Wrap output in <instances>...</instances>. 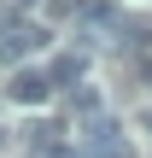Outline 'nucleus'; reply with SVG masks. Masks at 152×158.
Wrapping results in <instances>:
<instances>
[{"label": "nucleus", "mask_w": 152, "mask_h": 158, "mask_svg": "<svg viewBox=\"0 0 152 158\" xmlns=\"http://www.w3.org/2000/svg\"><path fill=\"white\" fill-rule=\"evenodd\" d=\"M70 111H82V117H100V94H94L88 82H76V88H70Z\"/></svg>", "instance_id": "4"}, {"label": "nucleus", "mask_w": 152, "mask_h": 158, "mask_svg": "<svg viewBox=\"0 0 152 158\" xmlns=\"http://www.w3.org/2000/svg\"><path fill=\"white\" fill-rule=\"evenodd\" d=\"M41 41H47V29H35V23H12V18L0 23V59H6V64H18V59L35 53Z\"/></svg>", "instance_id": "2"}, {"label": "nucleus", "mask_w": 152, "mask_h": 158, "mask_svg": "<svg viewBox=\"0 0 152 158\" xmlns=\"http://www.w3.org/2000/svg\"><path fill=\"white\" fill-rule=\"evenodd\" d=\"M47 94H53V88H47V76H41V70H29V64H18V70L6 76V100H12V106H47Z\"/></svg>", "instance_id": "1"}, {"label": "nucleus", "mask_w": 152, "mask_h": 158, "mask_svg": "<svg viewBox=\"0 0 152 158\" xmlns=\"http://www.w3.org/2000/svg\"><path fill=\"white\" fill-rule=\"evenodd\" d=\"M82 158H135V147L129 141H105V147H88Z\"/></svg>", "instance_id": "5"}, {"label": "nucleus", "mask_w": 152, "mask_h": 158, "mask_svg": "<svg viewBox=\"0 0 152 158\" xmlns=\"http://www.w3.org/2000/svg\"><path fill=\"white\" fill-rule=\"evenodd\" d=\"M18 6H35V0H18Z\"/></svg>", "instance_id": "9"}, {"label": "nucleus", "mask_w": 152, "mask_h": 158, "mask_svg": "<svg viewBox=\"0 0 152 158\" xmlns=\"http://www.w3.org/2000/svg\"><path fill=\"white\" fill-rule=\"evenodd\" d=\"M47 12H53V18H70V12H76V0H47Z\"/></svg>", "instance_id": "6"}, {"label": "nucleus", "mask_w": 152, "mask_h": 158, "mask_svg": "<svg viewBox=\"0 0 152 158\" xmlns=\"http://www.w3.org/2000/svg\"><path fill=\"white\" fill-rule=\"evenodd\" d=\"M141 129H146V135H152V106H146V111H141Z\"/></svg>", "instance_id": "7"}, {"label": "nucleus", "mask_w": 152, "mask_h": 158, "mask_svg": "<svg viewBox=\"0 0 152 158\" xmlns=\"http://www.w3.org/2000/svg\"><path fill=\"white\" fill-rule=\"evenodd\" d=\"M6 147H12V129H0V152H6Z\"/></svg>", "instance_id": "8"}, {"label": "nucleus", "mask_w": 152, "mask_h": 158, "mask_svg": "<svg viewBox=\"0 0 152 158\" xmlns=\"http://www.w3.org/2000/svg\"><path fill=\"white\" fill-rule=\"evenodd\" d=\"M82 70H88V59H82V53H53L41 76H47V88H76V82H82Z\"/></svg>", "instance_id": "3"}, {"label": "nucleus", "mask_w": 152, "mask_h": 158, "mask_svg": "<svg viewBox=\"0 0 152 158\" xmlns=\"http://www.w3.org/2000/svg\"><path fill=\"white\" fill-rule=\"evenodd\" d=\"M146 82H152V64H146Z\"/></svg>", "instance_id": "10"}]
</instances>
